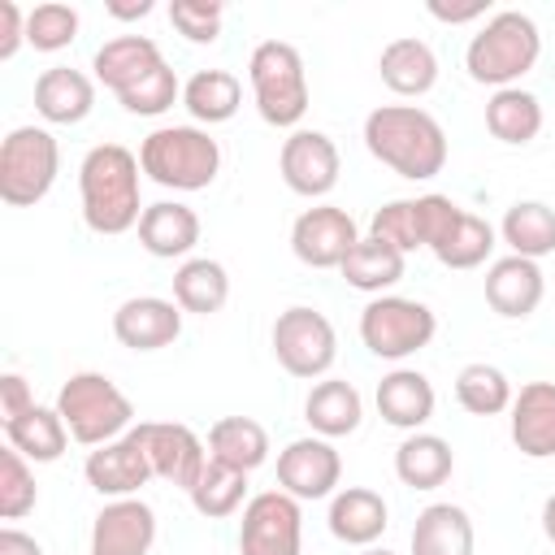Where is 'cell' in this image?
Wrapping results in <instances>:
<instances>
[{
  "label": "cell",
  "mask_w": 555,
  "mask_h": 555,
  "mask_svg": "<svg viewBox=\"0 0 555 555\" xmlns=\"http://www.w3.org/2000/svg\"><path fill=\"white\" fill-rule=\"evenodd\" d=\"M143 165L130 147L121 143H95L82 165H78V199H82V221L91 234H126L139 230L143 217Z\"/></svg>",
  "instance_id": "6da1fadb"
},
{
  "label": "cell",
  "mask_w": 555,
  "mask_h": 555,
  "mask_svg": "<svg viewBox=\"0 0 555 555\" xmlns=\"http://www.w3.org/2000/svg\"><path fill=\"white\" fill-rule=\"evenodd\" d=\"M364 147L390 173L429 182L447 169V130L416 104H382L364 117Z\"/></svg>",
  "instance_id": "7a4b0ae2"
},
{
  "label": "cell",
  "mask_w": 555,
  "mask_h": 555,
  "mask_svg": "<svg viewBox=\"0 0 555 555\" xmlns=\"http://www.w3.org/2000/svg\"><path fill=\"white\" fill-rule=\"evenodd\" d=\"M538 56H542V30H538V22L529 13H520V9H499L468 39L464 69H468L473 82L503 91V87H516L538 65Z\"/></svg>",
  "instance_id": "3957f363"
},
{
  "label": "cell",
  "mask_w": 555,
  "mask_h": 555,
  "mask_svg": "<svg viewBox=\"0 0 555 555\" xmlns=\"http://www.w3.org/2000/svg\"><path fill=\"white\" fill-rule=\"evenodd\" d=\"M69 429L74 442L82 447H104L121 434L134 429V403L126 399V390L95 373V369H82V373H69L56 390V403H52Z\"/></svg>",
  "instance_id": "277c9868"
},
{
  "label": "cell",
  "mask_w": 555,
  "mask_h": 555,
  "mask_svg": "<svg viewBox=\"0 0 555 555\" xmlns=\"http://www.w3.org/2000/svg\"><path fill=\"white\" fill-rule=\"evenodd\" d=\"M247 82H251V100L256 113L278 126V130H295L312 104V87H308V69L295 43L286 39H260L247 56Z\"/></svg>",
  "instance_id": "5b68a950"
},
{
  "label": "cell",
  "mask_w": 555,
  "mask_h": 555,
  "mask_svg": "<svg viewBox=\"0 0 555 555\" xmlns=\"http://www.w3.org/2000/svg\"><path fill=\"white\" fill-rule=\"evenodd\" d=\"M139 165L165 191H204L221 173V143L204 126H156L139 143Z\"/></svg>",
  "instance_id": "8992f818"
},
{
  "label": "cell",
  "mask_w": 555,
  "mask_h": 555,
  "mask_svg": "<svg viewBox=\"0 0 555 555\" xmlns=\"http://www.w3.org/2000/svg\"><path fill=\"white\" fill-rule=\"evenodd\" d=\"M61 173V143L48 126H13L0 143V199L35 208Z\"/></svg>",
  "instance_id": "52a82bcc"
},
{
  "label": "cell",
  "mask_w": 555,
  "mask_h": 555,
  "mask_svg": "<svg viewBox=\"0 0 555 555\" xmlns=\"http://www.w3.org/2000/svg\"><path fill=\"white\" fill-rule=\"evenodd\" d=\"M438 334V317L429 312V304L408 299V295H373L360 312V343L377 356V360H408L416 351H425Z\"/></svg>",
  "instance_id": "ba28073f"
},
{
  "label": "cell",
  "mask_w": 555,
  "mask_h": 555,
  "mask_svg": "<svg viewBox=\"0 0 555 555\" xmlns=\"http://www.w3.org/2000/svg\"><path fill=\"white\" fill-rule=\"evenodd\" d=\"M269 343H273L278 364L299 382L325 377L334 369V360H338V334H334L330 317L308 308V304H295V308L278 312Z\"/></svg>",
  "instance_id": "9c48e42d"
},
{
  "label": "cell",
  "mask_w": 555,
  "mask_h": 555,
  "mask_svg": "<svg viewBox=\"0 0 555 555\" xmlns=\"http://www.w3.org/2000/svg\"><path fill=\"white\" fill-rule=\"evenodd\" d=\"M304 512L286 490H260L247 499L238 520V555H299Z\"/></svg>",
  "instance_id": "30bf717a"
},
{
  "label": "cell",
  "mask_w": 555,
  "mask_h": 555,
  "mask_svg": "<svg viewBox=\"0 0 555 555\" xmlns=\"http://www.w3.org/2000/svg\"><path fill=\"white\" fill-rule=\"evenodd\" d=\"M278 173H282L286 191L321 204L338 186V173H343L338 143L325 130H291L278 152Z\"/></svg>",
  "instance_id": "8fae6325"
},
{
  "label": "cell",
  "mask_w": 555,
  "mask_h": 555,
  "mask_svg": "<svg viewBox=\"0 0 555 555\" xmlns=\"http://www.w3.org/2000/svg\"><path fill=\"white\" fill-rule=\"evenodd\" d=\"M356 243H360L356 217L338 204H325V199L304 208L291 225V251L308 269H343V260Z\"/></svg>",
  "instance_id": "7c38bea8"
},
{
  "label": "cell",
  "mask_w": 555,
  "mask_h": 555,
  "mask_svg": "<svg viewBox=\"0 0 555 555\" xmlns=\"http://www.w3.org/2000/svg\"><path fill=\"white\" fill-rule=\"evenodd\" d=\"M134 438L147 451L152 477H160L178 490H191L199 481V473L208 464V447L199 442V434L191 425H182V421H139Z\"/></svg>",
  "instance_id": "4fadbf2b"
},
{
  "label": "cell",
  "mask_w": 555,
  "mask_h": 555,
  "mask_svg": "<svg viewBox=\"0 0 555 555\" xmlns=\"http://www.w3.org/2000/svg\"><path fill=\"white\" fill-rule=\"evenodd\" d=\"M343 481V455L330 438H295L278 451V490H286L291 499L308 503V499H334Z\"/></svg>",
  "instance_id": "5bb4252c"
},
{
  "label": "cell",
  "mask_w": 555,
  "mask_h": 555,
  "mask_svg": "<svg viewBox=\"0 0 555 555\" xmlns=\"http://www.w3.org/2000/svg\"><path fill=\"white\" fill-rule=\"evenodd\" d=\"M82 477L104 499H134L152 481V464H147L143 442L130 429V434H121V438H113L104 447H91L87 464H82Z\"/></svg>",
  "instance_id": "9a60e30c"
},
{
  "label": "cell",
  "mask_w": 555,
  "mask_h": 555,
  "mask_svg": "<svg viewBox=\"0 0 555 555\" xmlns=\"http://www.w3.org/2000/svg\"><path fill=\"white\" fill-rule=\"evenodd\" d=\"M113 338L130 351H160L182 338V308L160 295H130L113 312Z\"/></svg>",
  "instance_id": "2e32d148"
},
{
  "label": "cell",
  "mask_w": 555,
  "mask_h": 555,
  "mask_svg": "<svg viewBox=\"0 0 555 555\" xmlns=\"http://www.w3.org/2000/svg\"><path fill=\"white\" fill-rule=\"evenodd\" d=\"M156 542V512L134 499H108L91 520V555H147Z\"/></svg>",
  "instance_id": "e0dca14e"
},
{
  "label": "cell",
  "mask_w": 555,
  "mask_h": 555,
  "mask_svg": "<svg viewBox=\"0 0 555 555\" xmlns=\"http://www.w3.org/2000/svg\"><path fill=\"white\" fill-rule=\"evenodd\" d=\"M546 295V278H542V264L538 260H525V256H499L490 260L486 269V304L507 317V321H525L538 312Z\"/></svg>",
  "instance_id": "ac0fdd59"
},
{
  "label": "cell",
  "mask_w": 555,
  "mask_h": 555,
  "mask_svg": "<svg viewBox=\"0 0 555 555\" xmlns=\"http://www.w3.org/2000/svg\"><path fill=\"white\" fill-rule=\"evenodd\" d=\"M199 243V212L182 199H156L139 217V247L156 260H191Z\"/></svg>",
  "instance_id": "d6986e66"
},
{
  "label": "cell",
  "mask_w": 555,
  "mask_h": 555,
  "mask_svg": "<svg viewBox=\"0 0 555 555\" xmlns=\"http://www.w3.org/2000/svg\"><path fill=\"white\" fill-rule=\"evenodd\" d=\"M512 442L529 460L555 455V382H525L507 408Z\"/></svg>",
  "instance_id": "ffe728a7"
},
{
  "label": "cell",
  "mask_w": 555,
  "mask_h": 555,
  "mask_svg": "<svg viewBox=\"0 0 555 555\" xmlns=\"http://www.w3.org/2000/svg\"><path fill=\"white\" fill-rule=\"evenodd\" d=\"M373 403H377V416L386 421V425H395V429H403V434H416L429 416H434V408H438V395H434V382L421 373V369H390L382 382H377V395H373Z\"/></svg>",
  "instance_id": "44dd1931"
},
{
  "label": "cell",
  "mask_w": 555,
  "mask_h": 555,
  "mask_svg": "<svg viewBox=\"0 0 555 555\" xmlns=\"http://www.w3.org/2000/svg\"><path fill=\"white\" fill-rule=\"evenodd\" d=\"M95 108V78L69 65H52L35 78V113L48 126H78Z\"/></svg>",
  "instance_id": "7402d4cb"
},
{
  "label": "cell",
  "mask_w": 555,
  "mask_h": 555,
  "mask_svg": "<svg viewBox=\"0 0 555 555\" xmlns=\"http://www.w3.org/2000/svg\"><path fill=\"white\" fill-rule=\"evenodd\" d=\"M330 533L343 542V546H373L386 525H390V507L377 490L369 486H343L334 499H330V516H325Z\"/></svg>",
  "instance_id": "603a6c76"
},
{
  "label": "cell",
  "mask_w": 555,
  "mask_h": 555,
  "mask_svg": "<svg viewBox=\"0 0 555 555\" xmlns=\"http://www.w3.org/2000/svg\"><path fill=\"white\" fill-rule=\"evenodd\" d=\"M377 74L395 95L421 100V95H429L438 87V52L416 35H399V39H390L382 48Z\"/></svg>",
  "instance_id": "cb8c5ba5"
},
{
  "label": "cell",
  "mask_w": 555,
  "mask_h": 555,
  "mask_svg": "<svg viewBox=\"0 0 555 555\" xmlns=\"http://www.w3.org/2000/svg\"><path fill=\"white\" fill-rule=\"evenodd\" d=\"M156 65H165V56H160V43L152 35H117V39H104L95 48V56H91L95 82H104L113 95L130 91Z\"/></svg>",
  "instance_id": "d4e9b609"
},
{
  "label": "cell",
  "mask_w": 555,
  "mask_h": 555,
  "mask_svg": "<svg viewBox=\"0 0 555 555\" xmlns=\"http://www.w3.org/2000/svg\"><path fill=\"white\" fill-rule=\"evenodd\" d=\"M304 421H308V429L317 434V438H347V434H356L360 429V421H364V399H360V390L351 386V382H343V377H321L312 390H308V399H304Z\"/></svg>",
  "instance_id": "484cf974"
},
{
  "label": "cell",
  "mask_w": 555,
  "mask_h": 555,
  "mask_svg": "<svg viewBox=\"0 0 555 555\" xmlns=\"http://www.w3.org/2000/svg\"><path fill=\"white\" fill-rule=\"evenodd\" d=\"M451 473H455V451L438 434L416 429L395 447V477L408 490H438L451 481Z\"/></svg>",
  "instance_id": "4316f807"
},
{
  "label": "cell",
  "mask_w": 555,
  "mask_h": 555,
  "mask_svg": "<svg viewBox=\"0 0 555 555\" xmlns=\"http://www.w3.org/2000/svg\"><path fill=\"white\" fill-rule=\"evenodd\" d=\"M494 238H499V230H494L486 217H477V212H468V208H455L451 221L442 225V234L429 243V251H434V260L447 264V269H477V264L490 260Z\"/></svg>",
  "instance_id": "83f0119b"
},
{
  "label": "cell",
  "mask_w": 555,
  "mask_h": 555,
  "mask_svg": "<svg viewBox=\"0 0 555 555\" xmlns=\"http://www.w3.org/2000/svg\"><path fill=\"white\" fill-rule=\"evenodd\" d=\"M403 269H408V256L373 234H360V243L347 251L343 260V282L364 291V295H390L395 282H403Z\"/></svg>",
  "instance_id": "f1b7e54d"
},
{
  "label": "cell",
  "mask_w": 555,
  "mask_h": 555,
  "mask_svg": "<svg viewBox=\"0 0 555 555\" xmlns=\"http://www.w3.org/2000/svg\"><path fill=\"white\" fill-rule=\"evenodd\" d=\"M230 299V273L221 260L212 256H191L173 269V304L182 312H195V317H212L221 312Z\"/></svg>",
  "instance_id": "f546056e"
},
{
  "label": "cell",
  "mask_w": 555,
  "mask_h": 555,
  "mask_svg": "<svg viewBox=\"0 0 555 555\" xmlns=\"http://www.w3.org/2000/svg\"><path fill=\"white\" fill-rule=\"evenodd\" d=\"M412 555H473V516L460 503H429L412 525Z\"/></svg>",
  "instance_id": "4dcf8cb0"
},
{
  "label": "cell",
  "mask_w": 555,
  "mask_h": 555,
  "mask_svg": "<svg viewBox=\"0 0 555 555\" xmlns=\"http://www.w3.org/2000/svg\"><path fill=\"white\" fill-rule=\"evenodd\" d=\"M486 130L507 143V147H525L542 134V100L525 87H503L486 100Z\"/></svg>",
  "instance_id": "1f68e13d"
},
{
  "label": "cell",
  "mask_w": 555,
  "mask_h": 555,
  "mask_svg": "<svg viewBox=\"0 0 555 555\" xmlns=\"http://www.w3.org/2000/svg\"><path fill=\"white\" fill-rule=\"evenodd\" d=\"M499 238L507 243V256H525V260L551 256L555 251V208L542 199H516L499 221Z\"/></svg>",
  "instance_id": "d6a6232c"
},
{
  "label": "cell",
  "mask_w": 555,
  "mask_h": 555,
  "mask_svg": "<svg viewBox=\"0 0 555 555\" xmlns=\"http://www.w3.org/2000/svg\"><path fill=\"white\" fill-rule=\"evenodd\" d=\"M243 104V82L230 69H195L182 82V108L199 121V126H221L238 113Z\"/></svg>",
  "instance_id": "836d02e7"
},
{
  "label": "cell",
  "mask_w": 555,
  "mask_h": 555,
  "mask_svg": "<svg viewBox=\"0 0 555 555\" xmlns=\"http://www.w3.org/2000/svg\"><path fill=\"white\" fill-rule=\"evenodd\" d=\"M4 438H9L13 451H22V455L35 460V464H52V460H61L65 447H69V429H65L61 412H56V408H43V403H35V408L22 412L17 421H9V425H4Z\"/></svg>",
  "instance_id": "e575fe53"
},
{
  "label": "cell",
  "mask_w": 555,
  "mask_h": 555,
  "mask_svg": "<svg viewBox=\"0 0 555 555\" xmlns=\"http://www.w3.org/2000/svg\"><path fill=\"white\" fill-rule=\"evenodd\" d=\"M208 455L251 473V468H260L269 460V429L260 421H251V416H221L208 429Z\"/></svg>",
  "instance_id": "d590c367"
},
{
  "label": "cell",
  "mask_w": 555,
  "mask_h": 555,
  "mask_svg": "<svg viewBox=\"0 0 555 555\" xmlns=\"http://www.w3.org/2000/svg\"><path fill=\"white\" fill-rule=\"evenodd\" d=\"M186 494H191V507H195L204 520H225V516H234L238 507H247V503H243V499H247V473L208 455L199 481H195Z\"/></svg>",
  "instance_id": "8d00e7d4"
},
{
  "label": "cell",
  "mask_w": 555,
  "mask_h": 555,
  "mask_svg": "<svg viewBox=\"0 0 555 555\" xmlns=\"http://www.w3.org/2000/svg\"><path fill=\"white\" fill-rule=\"evenodd\" d=\"M516 399L507 373L499 364H486V360H473L455 373V403L468 412V416H499L507 412Z\"/></svg>",
  "instance_id": "74e56055"
},
{
  "label": "cell",
  "mask_w": 555,
  "mask_h": 555,
  "mask_svg": "<svg viewBox=\"0 0 555 555\" xmlns=\"http://www.w3.org/2000/svg\"><path fill=\"white\" fill-rule=\"evenodd\" d=\"M78 9L74 4H61V0H43L35 9H26V43L35 52H61L78 39Z\"/></svg>",
  "instance_id": "f35d334b"
},
{
  "label": "cell",
  "mask_w": 555,
  "mask_h": 555,
  "mask_svg": "<svg viewBox=\"0 0 555 555\" xmlns=\"http://www.w3.org/2000/svg\"><path fill=\"white\" fill-rule=\"evenodd\" d=\"M39 503V486H35V473H30V460L13 447L0 451V516L4 520H22L30 516Z\"/></svg>",
  "instance_id": "ab89813d"
},
{
  "label": "cell",
  "mask_w": 555,
  "mask_h": 555,
  "mask_svg": "<svg viewBox=\"0 0 555 555\" xmlns=\"http://www.w3.org/2000/svg\"><path fill=\"white\" fill-rule=\"evenodd\" d=\"M178 100H182V82H178V74L169 69V61L156 65L152 74H143L130 91L117 95V104H121L126 113H134V117H160V113H169Z\"/></svg>",
  "instance_id": "60d3db41"
},
{
  "label": "cell",
  "mask_w": 555,
  "mask_h": 555,
  "mask_svg": "<svg viewBox=\"0 0 555 555\" xmlns=\"http://www.w3.org/2000/svg\"><path fill=\"white\" fill-rule=\"evenodd\" d=\"M369 234L382 238V243H390V247H399L403 256L416 251V247H425L421 204H416V199H390V204H382V208L369 217Z\"/></svg>",
  "instance_id": "b9f144b4"
},
{
  "label": "cell",
  "mask_w": 555,
  "mask_h": 555,
  "mask_svg": "<svg viewBox=\"0 0 555 555\" xmlns=\"http://www.w3.org/2000/svg\"><path fill=\"white\" fill-rule=\"evenodd\" d=\"M221 17H225L221 0H173L169 4V22L186 43H217Z\"/></svg>",
  "instance_id": "7bdbcfd3"
},
{
  "label": "cell",
  "mask_w": 555,
  "mask_h": 555,
  "mask_svg": "<svg viewBox=\"0 0 555 555\" xmlns=\"http://www.w3.org/2000/svg\"><path fill=\"white\" fill-rule=\"evenodd\" d=\"M30 408H35V390H30V382H26L22 373H4V377H0V425L17 421V416L30 412Z\"/></svg>",
  "instance_id": "ee69618b"
},
{
  "label": "cell",
  "mask_w": 555,
  "mask_h": 555,
  "mask_svg": "<svg viewBox=\"0 0 555 555\" xmlns=\"http://www.w3.org/2000/svg\"><path fill=\"white\" fill-rule=\"evenodd\" d=\"M26 43V9L17 0H0V61H13Z\"/></svg>",
  "instance_id": "f6af8a7d"
},
{
  "label": "cell",
  "mask_w": 555,
  "mask_h": 555,
  "mask_svg": "<svg viewBox=\"0 0 555 555\" xmlns=\"http://www.w3.org/2000/svg\"><path fill=\"white\" fill-rule=\"evenodd\" d=\"M425 9H429V17H438V22H447V26H464V22H477V17H486V0H468V4L429 0Z\"/></svg>",
  "instance_id": "bcb514c9"
},
{
  "label": "cell",
  "mask_w": 555,
  "mask_h": 555,
  "mask_svg": "<svg viewBox=\"0 0 555 555\" xmlns=\"http://www.w3.org/2000/svg\"><path fill=\"white\" fill-rule=\"evenodd\" d=\"M0 555H43V546H39V538L22 533L17 525H4L0 529Z\"/></svg>",
  "instance_id": "7dc6e473"
},
{
  "label": "cell",
  "mask_w": 555,
  "mask_h": 555,
  "mask_svg": "<svg viewBox=\"0 0 555 555\" xmlns=\"http://www.w3.org/2000/svg\"><path fill=\"white\" fill-rule=\"evenodd\" d=\"M104 13H108V17H117V22H139V17H147V13H152V0H130V4L108 0V4H104Z\"/></svg>",
  "instance_id": "c3c4849f"
},
{
  "label": "cell",
  "mask_w": 555,
  "mask_h": 555,
  "mask_svg": "<svg viewBox=\"0 0 555 555\" xmlns=\"http://www.w3.org/2000/svg\"><path fill=\"white\" fill-rule=\"evenodd\" d=\"M542 533L555 546V494H546V503H542Z\"/></svg>",
  "instance_id": "681fc988"
},
{
  "label": "cell",
  "mask_w": 555,
  "mask_h": 555,
  "mask_svg": "<svg viewBox=\"0 0 555 555\" xmlns=\"http://www.w3.org/2000/svg\"><path fill=\"white\" fill-rule=\"evenodd\" d=\"M364 555H395V551H386V546H369Z\"/></svg>",
  "instance_id": "f907efd6"
}]
</instances>
